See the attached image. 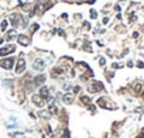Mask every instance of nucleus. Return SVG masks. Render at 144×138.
<instances>
[{
  "instance_id": "1",
  "label": "nucleus",
  "mask_w": 144,
  "mask_h": 138,
  "mask_svg": "<svg viewBox=\"0 0 144 138\" xmlns=\"http://www.w3.org/2000/svg\"><path fill=\"white\" fill-rule=\"evenodd\" d=\"M32 69H34V71H38V72L44 71V69H45V61L41 59V58L35 59L34 62H32Z\"/></svg>"
},
{
  "instance_id": "2",
  "label": "nucleus",
  "mask_w": 144,
  "mask_h": 138,
  "mask_svg": "<svg viewBox=\"0 0 144 138\" xmlns=\"http://www.w3.org/2000/svg\"><path fill=\"white\" fill-rule=\"evenodd\" d=\"M88 90H89V93H96V92H99V90H103V85H102L100 82H93L88 87Z\"/></svg>"
},
{
  "instance_id": "3",
  "label": "nucleus",
  "mask_w": 144,
  "mask_h": 138,
  "mask_svg": "<svg viewBox=\"0 0 144 138\" xmlns=\"http://www.w3.org/2000/svg\"><path fill=\"white\" fill-rule=\"evenodd\" d=\"M13 63H14L13 58H6V59L0 61V66L4 68V69H11V68H13Z\"/></svg>"
},
{
  "instance_id": "4",
  "label": "nucleus",
  "mask_w": 144,
  "mask_h": 138,
  "mask_svg": "<svg viewBox=\"0 0 144 138\" xmlns=\"http://www.w3.org/2000/svg\"><path fill=\"white\" fill-rule=\"evenodd\" d=\"M16 51V47L14 45H7L4 48H2L0 50V56H6V55H9L11 54V52H14Z\"/></svg>"
},
{
  "instance_id": "5",
  "label": "nucleus",
  "mask_w": 144,
  "mask_h": 138,
  "mask_svg": "<svg viewBox=\"0 0 144 138\" xmlns=\"http://www.w3.org/2000/svg\"><path fill=\"white\" fill-rule=\"evenodd\" d=\"M24 69H26V61H24V58H20L18 62H17V68H16V72H17V73H23Z\"/></svg>"
},
{
  "instance_id": "6",
  "label": "nucleus",
  "mask_w": 144,
  "mask_h": 138,
  "mask_svg": "<svg viewBox=\"0 0 144 138\" xmlns=\"http://www.w3.org/2000/svg\"><path fill=\"white\" fill-rule=\"evenodd\" d=\"M40 96L43 97L45 101H50L51 100V96H50V90L47 87H41V92H40Z\"/></svg>"
},
{
  "instance_id": "7",
  "label": "nucleus",
  "mask_w": 144,
  "mask_h": 138,
  "mask_svg": "<svg viewBox=\"0 0 144 138\" xmlns=\"http://www.w3.org/2000/svg\"><path fill=\"white\" fill-rule=\"evenodd\" d=\"M44 101H45V100H44L40 95H34V96H32V103H35L38 107L44 106Z\"/></svg>"
},
{
  "instance_id": "8",
  "label": "nucleus",
  "mask_w": 144,
  "mask_h": 138,
  "mask_svg": "<svg viewBox=\"0 0 144 138\" xmlns=\"http://www.w3.org/2000/svg\"><path fill=\"white\" fill-rule=\"evenodd\" d=\"M20 20H23V17L20 14H11V17H10V21L13 26H18V24H21L20 23Z\"/></svg>"
},
{
  "instance_id": "9",
  "label": "nucleus",
  "mask_w": 144,
  "mask_h": 138,
  "mask_svg": "<svg viewBox=\"0 0 144 138\" xmlns=\"http://www.w3.org/2000/svg\"><path fill=\"white\" fill-rule=\"evenodd\" d=\"M45 82V76L44 75H38L37 78H34V86H41Z\"/></svg>"
},
{
  "instance_id": "10",
  "label": "nucleus",
  "mask_w": 144,
  "mask_h": 138,
  "mask_svg": "<svg viewBox=\"0 0 144 138\" xmlns=\"http://www.w3.org/2000/svg\"><path fill=\"white\" fill-rule=\"evenodd\" d=\"M18 42L21 44V45H28L30 44V38L27 37V35H18Z\"/></svg>"
},
{
  "instance_id": "11",
  "label": "nucleus",
  "mask_w": 144,
  "mask_h": 138,
  "mask_svg": "<svg viewBox=\"0 0 144 138\" xmlns=\"http://www.w3.org/2000/svg\"><path fill=\"white\" fill-rule=\"evenodd\" d=\"M65 73V69H62V68H54V71H52V76L54 78H57V76H62Z\"/></svg>"
},
{
  "instance_id": "12",
  "label": "nucleus",
  "mask_w": 144,
  "mask_h": 138,
  "mask_svg": "<svg viewBox=\"0 0 144 138\" xmlns=\"http://www.w3.org/2000/svg\"><path fill=\"white\" fill-rule=\"evenodd\" d=\"M48 110H50V114H57L58 109H57L55 103H51V104H50V107H48Z\"/></svg>"
},
{
  "instance_id": "13",
  "label": "nucleus",
  "mask_w": 144,
  "mask_h": 138,
  "mask_svg": "<svg viewBox=\"0 0 144 138\" xmlns=\"http://www.w3.org/2000/svg\"><path fill=\"white\" fill-rule=\"evenodd\" d=\"M64 101H65V103H72V101H73V95H71V93L65 95V97H64Z\"/></svg>"
},
{
  "instance_id": "14",
  "label": "nucleus",
  "mask_w": 144,
  "mask_h": 138,
  "mask_svg": "<svg viewBox=\"0 0 144 138\" xmlns=\"http://www.w3.org/2000/svg\"><path fill=\"white\" fill-rule=\"evenodd\" d=\"M16 35H17V34H16V31H14V30H11L9 34H7V40H13Z\"/></svg>"
},
{
  "instance_id": "15",
  "label": "nucleus",
  "mask_w": 144,
  "mask_h": 138,
  "mask_svg": "<svg viewBox=\"0 0 144 138\" xmlns=\"http://www.w3.org/2000/svg\"><path fill=\"white\" fill-rule=\"evenodd\" d=\"M81 100L83 101L85 104H90V99H89L88 96H82V97H81Z\"/></svg>"
},
{
  "instance_id": "16",
  "label": "nucleus",
  "mask_w": 144,
  "mask_h": 138,
  "mask_svg": "<svg viewBox=\"0 0 144 138\" xmlns=\"http://www.w3.org/2000/svg\"><path fill=\"white\" fill-rule=\"evenodd\" d=\"M6 27H7V21H3V23H2V30L4 31V30H6Z\"/></svg>"
},
{
  "instance_id": "17",
  "label": "nucleus",
  "mask_w": 144,
  "mask_h": 138,
  "mask_svg": "<svg viewBox=\"0 0 144 138\" xmlns=\"http://www.w3.org/2000/svg\"><path fill=\"white\" fill-rule=\"evenodd\" d=\"M31 30H32V32H34L35 30H38V24H34V26H31Z\"/></svg>"
},
{
  "instance_id": "18",
  "label": "nucleus",
  "mask_w": 144,
  "mask_h": 138,
  "mask_svg": "<svg viewBox=\"0 0 144 138\" xmlns=\"http://www.w3.org/2000/svg\"><path fill=\"white\" fill-rule=\"evenodd\" d=\"M90 14H92V17H93V18H96V11H93V10H92V11H90Z\"/></svg>"
},
{
  "instance_id": "19",
  "label": "nucleus",
  "mask_w": 144,
  "mask_h": 138,
  "mask_svg": "<svg viewBox=\"0 0 144 138\" xmlns=\"http://www.w3.org/2000/svg\"><path fill=\"white\" fill-rule=\"evenodd\" d=\"M137 66H138V68H144V63H143V62H138Z\"/></svg>"
},
{
  "instance_id": "20",
  "label": "nucleus",
  "mask_w": 144,
  "mask_h": 138,
  "mask_svg": "<svg viewBox=\"0 0 144 138\" xmlns=\"http://www.w3.org/2000/svg\"><path fill=\"white\" fill-rule=\"evenodd\" d=\"M143 97H144V93H143Z\"/></svg>"
}]
</instances>
